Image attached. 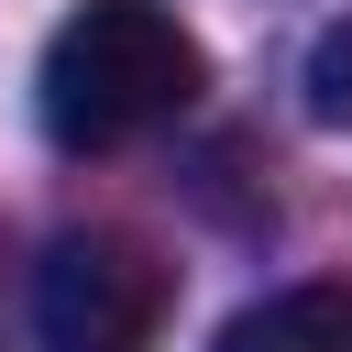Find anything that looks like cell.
I'll use <instances>...</instances> for the list:
<instances>
[{
  "instance_id": "1",
  "label": "cell",
  "mask_w": 352,
  "mask_h": 352,
  "mask_svg": "<svg viewBox=\"0 0 352 352\" xmlns=\"http://www.w3.org/2000/svg\"><path fill=\"white\" fill-rule=\"evenodd\" d=\"M198 77H209L198 66V33L165 0H77L44 33L33 110H44V143L55 154H121V143L165 132L198 99Z\"/></svg>"
},
{
  "instance_id": "2",
  "label": "cell",
  "mask_w": 352,
  "mask_h": 352,
  "mask_svg": "<svg viewBox=\"0 0 352 352\" xmlns=\"http://www.w3.org/2000/svg\"><path fill=\"white\" fill-rule=\"evenodd\" d=\"M165 264L132 231H66L33 264V341L44 352H154Z\"/></svg>"
},
{
  "instance_id": "3",
  "label": "cell",
  "mask_w": 352,
  "mask_h": 352,
  "mask_svg": "<svg viewBox=\"0 0 352 352\" xmlns=\"http://www.w3.org/2000/svg\"><path fill=\"white\" fill-rule=\"evenodd\" d=\"M209 352H352V275H308V286L253 297Z\"/></svg>"
},
{
  "instance_id": "4",
  "label": "cell",
  "mask_w": 352,
  "mask_h": 352,
  "mask_svg": "<svg viewBox=\"0 0 352 352\" xmlns=\"http://www.w3.org/2000/svg\"><path fill=\"white\" fill-rule=\"evenodd\" d=\"M297 88H308V121L352 132V11H341V22L308 44V77H297Z\"/></svg>"
}]
</instances>
